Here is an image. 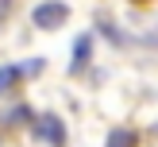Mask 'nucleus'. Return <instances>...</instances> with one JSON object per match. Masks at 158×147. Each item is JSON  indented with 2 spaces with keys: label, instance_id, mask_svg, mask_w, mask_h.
<instances>
[{
  "label": "nucleus",
  "instance_id": "7ed1b4c3",
  "mask_svg": "<svg viewBox=\"0 0 158 147\" xmlns=\"http://www.w3.org/2000/svg\"><path fill=\"white\" fill-rule=\"evenodd\" d=\"M89 54H93V35H81L73 46V58H69V74H81L89 66Z\"/></svg>",
  "mask_w": 158,
  "mask_h": 147
},
{
  "label": "nucleus",
  "instance_id": "f03ea898",
  "mask_svg": "<svg viewBox=\"0 0 158 147\" xmlns=\"http://www.w3.org/2000/svg\"><path fill=\"white\" fill-rule=\"evenodd\" d=\"M35 136L46 139L50 147H62V143H66V128H62V120H58V116H50V112L35 124Z\"/></svg>",
  "mask_w": 158,
  "mask_h": 147
},
{
  "label": "nucleus",
  "instance_id": "423d86ee",
  "mask_svg": "<svg viewBox=\"0 0 158 147\" xmlns=\"http://www.w3.org/2000/svg\"><path fill=\"white\" fill-rule=\"evenodd\" d=\"M27 116H31V112H27V108L19 105V108H12V112L4 116V120H8V124H23V120H27Z\"/></svg>",
  "mask_w": 158,
  "mask_h": 147
},
{
  "label": "nucleus",
  "instance_id": "f257e3e1",
  "mask_svg": "<svg viewBox=\"0 0 158 147\" xmlns=\"http://www.w3.org/2000/svg\"><path fill=\"white\" fill-rule=\"evenodd\" d=\"M31 19H35V27H62V23L69 19V8L62 4V0H43V4L31 12Z\"/></svg>",
  "mask_w": 158,
  "mask_h": 147
},
{
  "label": "nucleus",
  "instance_id": "20e7f679",
  "mask_svg": "<svg viewBox=\"0 0 158 147\" xmlns=\"http://www.w3.org/2000/svg\"><path fill=\"white\" fill-rule=\"evenodd\" d=\"M108 147H139V136L131 128H116L112 136H108Z\"/></svg>",
  "mask_w": 158,
  "mask_h": 147
},
{
  "label": "nucleus",
  "instance_id": "39448f33",
  "mask_svg": "<svg viewBox=\"0 0 158 147\" xmlns=\"http://www.w3.org/2000/svg\"><path fill=\"white\" fill-rule=\"evenodd\" d=\"M19 74H23L19 66H0V97H4V93L12 89L15 81H19Z\"/></svg>",
  "mask_w": 158,
  "mask_h": 147
}]
</instances>
